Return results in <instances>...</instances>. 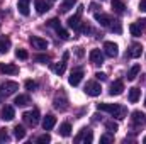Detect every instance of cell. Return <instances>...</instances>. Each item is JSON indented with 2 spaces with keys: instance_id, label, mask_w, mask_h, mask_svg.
Instances as JSON below:
<instances>
[{
  "instance_id": "21",
  "label": "cell",
  "mask_w": 146,
  "mask_h": 144,
  "mask_svg": "<svg viewBox=\"0 0 146 144\" xmlns=\"http://www.w3.org/2000/svg\"><path fill=\"white\" fill-rule=\"evenodd\" d=\"M17 9H19V12L22 15H29V0H19Z\"/></svg>"
},
{
  "instance_id": "33",
  "label": "cell",
  "mask_w": 146,
  "mask_h": 144,
  "mask_svg": "<svg viewBox=\"0 0 146 144\" xmlns=\"http://www.w3.org/2000/svg\"><path fill=\"white\" fill-rule=\"evenodd\" d=\"M15 56H17L19 59H27V56H29V54H27V51H26V49H17V51H15Z\"/></svg>"
},
{
  "instance_id": "9",
  "label": "cell",
  "mask_w": 146,
  "mask_h": 144,
  "mask_svg": "<svg viewBox=\"0 0 146 144\" xmlns=\"http://www.w3.org/2000/svg\"><path fill=\"white\" fill-rule=\"evenodd\" d=\"M95 20L100 26H104V27H109L110 22H112V19H110L107 14H104V12H95Z\"/></svg>"
},
{
  "instance_id": "17",
  "label": "cell",
  "mask_w": 146,
  "mask_h": 144,
  "mask_svg": "<svg viewBox=\"0 0 146 144\" xmlns=\"http://www.w3.org/2000/svg\"><path fill=\"white\" fill-rule=\"evenodd\" d=\"M131 120H133V124H134V126H143V124L146 122L145 114H143V112H139V110H136V112H133Z\"/></svg>"
},
{
  "instance_id": "3",
  "label": "cell",
  "mask_w": 146,
  "mask_h": 144,
  "mask_svg": "<svg viewBox=\"0 0 146 144\" xmlns=\"http://www.w3.org/2000/svg\"><path fill=\"white\" fill-rule=\"evenodd\" d=\"M24 122L26 124H29V126H37V122H39V110L37 108H34V110H31V112H26L24 115Z\"/></svg>"
},
{
  "instance_id": "18",
  "label": "cell",
  "mask_w": 146,
  "mask_h": 144,
  "mask_svg": "<svg viewBox=\"0 0 146 144\" xmlns=\"http://www.w3.org/2000/svg\"><path fill=\"white\" fill-rule=\"evenodd\" d=\"M54 107L58 108V110H66L68 108V100H66V97L63 93H61V100H60V97L54 98Z\"/></svg>"
},
{
  "instance_id": "2",
  "label": "cell",
  "mask_w": 146,
  "mask_h": 144,
  "mask_svg": "<svg viewBox=\"0 0 146 144\" xmlns=\"http://www.w3.org/2000/svg\"><path fill=\"white\" fill-rule=\"evenodd\" d=\"M100 92H102V88H100V85H99L97 81H87V85H85V93H87V95H90V97H99Z\"/></svg>"
},
{
  "instance_id": "30",
  "label": "cell",
  "mask_w": 146,
  "mask_h": 144,
  "mask_svg": "<svg viewBox=\"0 0 146 144\" xmlns=\"http://www.w3.org/2000/svg\"><path fill=\"white\" fill-rule=\"evenodd\" d=\"M129 31H131V34H133L134 37H139L141 34H143V29H141L138 24H131V26H129Z\"/></svg>"
},
{
  "instance_id": "42",
  "label": "cell",
  "mask_w": 146,
  "mask_h": 144,
  "mask_svg": "<svg viewBox=\"0 0 146 144\" xmlns=\"http://www.w3.org/2000/svg\"><path fill=\"white\" fill-rule=\"evenodd\" d=\"M138 26H139V27L145 31V29H146V19H141V20H138Z\"/></svg>"
},
{
  "instance_id": "48",
  "label": "cell",
  "mask_w": 146,
  "mask_h": 144,
  "mask_svg": "<svg viewBox=\"0 0 146 144\" xmlns=\"http://www.w3.org/2000/svg\"><path fill=\"white\" fill-rule=\"evenodd\" d=\"M73 2H75V0H73Z\"/></svg>"
},
{
  "instance_id": "46",
  "label": "cell",
  "mask_w": 146,
  "mask_h": 144,
  "mask_svg": "<svg viewBox=\"0 0 146 144\" xmlns=\"http://www.w3.org/2000/svg\"><path fill=\"white\" fill-rule=\"evenodd\" d=\"M145 105H146V100H145Z\"/></svg>"
},
{
  "instance_id": "15",
  "label": "cell",
  "mask_w": 146,
  "mask_h": 144,
  "mask_svg": "<svg viewBox=\"0 0 146 144\" xmlns=\"http://www.w3.org/2000/svg\"><path fill=\"white\" fill-rule=\"evenodd\" d=\"M14 117H15V110H14V107L5 105V107L2 108V119H3V120H12Z\"/></svg>"
},
{
  "instance_id": "37",
  "label": "cell",
  "mask_w": 146,
  "mask_h": 144,
  "mask_svg": "<svg viewBox=\"0 0 146 144\" xmlns=\"http://www.w3.org/2000/svg\"><path fill=\"white\" fill-rule=\"evenodd\" d=\"M49 141H51V137H49L48 134H42V136L37 137V143L39 144H46V143H49Z\"/></svg>"
},
{
  "instance_id": "22",
  "label": "cell",
  "mask_w": 146,
  "mask_h": 144,
  "mask_svg": "<svg viewBox=\"0 0 146 144\" xmlns=\"http://www.w3.org/2000/svg\"><path fill=\"white\" fill-rule=\"evenodd\" d=\"M29 102H31V100H29V97H27V95H17V97H15V100H14V104H15L17 107H26Z\"/></svg>"
},
{
  "instance_id": "4",
  "label": "cell",
  "mask_w": 146,
  "mask_h": 144,
  "mask_svg": "<svg viewBox=\"0 0 146 144\" xmlns=\"http://www.w3.org/2000/svg\"><path fill=\"white\" fill-rule=\"evenodd\" d=\"M19 90V85L15 83V81H3L2 85H0V92L3 93V95H12V93H15Z\"/></svg>"
},
{
  "instance_id": "45",
  "label": "cell",
  "mask_w": 146,
  "mask_h": 144,
  "mask_svg": "<svg viewBox=\"0 0 146 144\" xmlns=\"http://www.w3.org/2000/svg\"><path fill=\"white\" fill-rule=\"evenodd\" d=\"M143 143H145V144H146V136H145V137H143Z\"/></svg>"
},
{
  "instance_id": "25",
  "label": "cell",
  "mask_w": 146,
  "mask_h": 144,
  "mask_svg": "<svg viewBox=\"0 0 146 144\" xmlns=\"http://www.w3.org/2000/svg\"><path fill=\"white\" fill-rule=\"evenodd\" d=\"M60 134H61L63 137H68V136L72 134V126H70L68 122H63V124L60 126Z\"/></svg>"
},
{
  "instance_id": "47",
  "label": "cell",
  "mask_w": 146,
  "mask_h": 144,
  "mask_svg": "<svg viewBox=\"0 0 146 144\" xmlns=\"http://www.w3.org/2000/svg\"><path fill=\"white\" fill-rule=\"evenodd\" d=\"M53 2H54V0H53Z\"/></svg>"
},
{
  "instance_id": "14",
  "label": "cell",
  "mask_w": 146,
  "mask_h": 144,
  "mask_svg": "<svg viewBox=\"0 0 146 144\" xmlns=\"http://www.w3.org/2000/svg\"><path fill=\"white\" fill-rule=\"evenodd\" d=\"M54 124H56V117L51 115V114L42 119V129H44V131H51V129L54 127Z\"/></svg>"
},
{
  "instance_id": "28",
  "label": "cell",
  "mask_w": 146,
  "mask_h": 144,
  "mask_svg": "<svg viewBox=\"0 0 146 144\" xmlns=\"http://www.w3.org/2000/svg\"><path fill=\"white\" fill-rule=\"evenodd\" d=\"M139 71H141V66H139V65H134V66L129 70V73H127V80H131V81H133V80L139 75Z\"/></svg>"
},
{
  "instance_id": "29",
  "label": "cell",
  "mask_w": 146,
  "mask_h": 144,
  "mask_svg": "<svg viewBox=\"0 0 146 144\" xmlns=\"http://www.w3.org/2000/svg\"><path fill=\"white\" fill-rule=\"evenodd\" d=\"M106 129L109 131L110 134H115V132L119 131V126H117V122H114V120H107V122H106Z\"/></svg>"
},
{
  "instance_id": "40",
  "label": "cell",
  "mask_w": 146,
  "mask_h": 144,
  "mask_svg": "<svg viewBox=\"0 0 146 144\" xmlns=\"http://www.w3.org/2000/svg\"><path fill=\"white\" fill-rule=\"evenodd\" d=\"M95 78H97V80H100V81H106V80H107V75H106V73H95Z\"/></svg>"
},
{
  "instance_id": "7",
  "label": "cell",
  "mask_w": 146,
  "mask_h": 144,
  "mask_svg": "<svg viewBox=\"0 0 146 144\" xmlns=\"http://www.w3.org/2000/svg\"><path fill=\"white\" fill-rule=\"evenodd\" d=\"M119 48H117V44L115 42H110V41H107V42H104V51H106V54L109 56V58H115L117 56V51Z\"/></svg>"
},
{
  "instance_id": "5",
  "label": "cell",
  "mask_w": 146,
  "mask_h": 144,
  "mask_svg": "<svg viewBox=\"0 0 146 144\" xmlns=\"http://www.w3.org/2000/svg\"><path fill=\"white\" fill-rule=\"evenodd\" d=\"M82 12H83V5H78V10H76V14L68 19V27H72L75 31H78L80 29V15H82Z\"/></svg>"
},
{
  "instance_id": "36",
  "label": "cell",
  "mask_w": 146,
  "mask_h": 144,
  "mask_svg": "<svg viewBox=\"0 0 146 144\" xmlns=\"http://www.w3.org/2000/svg\"><path fill=\"white\" fill-rule=\"evenodd\" d=\"M7 141H9L7 129H0V143H7Z\"/></svg>"
},
{
  "instance_id": "35",
  "label": "cell",
  "mask_w": 146,
  "mask_h": 144,
  "mask_svg": "<svg viewBox=\"0 0 146 144\" xmlns=\"http://www.w3.org/2000/svg\"><path fill=\"white\" fill-rule=\"evenodd\" d=\"M26 88H27L29 92H33V90H36L37 88V83L36 81H33V80H27V81H26Z\"/></svg>"
},
{
  "instance_id": "13",
  "label": "cell",
  "mask_w": 146,
  "mask_h": 144,
  "mask_svg": "<svg viewBox=\"0 0 146 144\" xmlns=\"http://www.w3.org/2000/svg\"><path fill=\"white\" fill-rule=\"evenodd\" d=\"M31 44L36 48V49H46L48 48V42H46V39H42V37H37V36H31Z\"/></svg>"
},
{
  "instance_id": "39",
  "label": "cell",
  "mask_w": 146,
  "mask_h": 144,
  "mask_svg": "<svg viewBox=\"0 0 146 144\" xmlns=\"http://www.w3.org/2000/svg\"><path fill=\"white\" fill-rule=\"evenodd\" d=\"M36 61H39V63H48V61H49V56L39 54V56H36Z\"/></svg>"
},
{
  "instance_id": "26",
  "label": "cell",
  "mask_w": 146,
  "mask_h": 144,
  "mask_svg": "<svg viewBox=\"0 0 146 144\" xmlns=\"http://www.w3.org/2000/svg\"><path fill=\"white\" fill-rule=\"evenodd\" d=\"M65 68H66V61H65V59H63L61 63H56V65L51 66V70L56 73V75H63V73H65Z\"/></svg>"
},
{
  "instance_id": "16",
  "label": "cell",
  "mask_w": 146,
  "mask_h": 144,
  "mask_svg": "<svg viewBox=\"0 0 146 144\" xmlns=\"http://www.w3.org/2000/svg\"><path fill=\"white\" fill-rule=\"evenodd\" d=\"M34 5H36V10L37 14H44L51 9V5L46 2V0H34Z\"/></svg>"
},
{
  "instance_id": "32",
  "label": "cell",
  "mask_w": 146,
  "mask_h": 144,
  "mask_svg": "<svg viewBox=\"0 0 146 144\" xmlns=\"http://www.w3.org/2000/svg\"><path fill=\"white\" fill-rule=\"evenodd\" d=\"M72 7H73V0H65V2L60 5V12H63V14H65V12H68Z\"/></svg>"
},
{
  "instance_id": "23",
  "label": "cell",
  "mask_w": 146,
  "mask_h": 144,
  "mask_svg": "<svg viewBox=\"0 0 146 144\" xmlns=\"http://www.w3.org/2000/svg\"><path fill=\"white\" fill-rule=\"evenodd\" d=\"M9 49H10V39L9 37H2L0 39V54L9 53Z\"/></svg>"
},
{
  "instance_id": "11",
  "label": "cell",
  "mask_w": 146,
  "mask_h": 144,
  "mask_svg": "<svg viewBox=\"0 0 146 144\" xmlns=\"http://www.w3.org/2000/svg\"><path fill=\"white\" fill-rule=\"evenodd\" d=\"M82 78H83V71H82V70H75V71L70 73L68 83H70V85H73V87H76V85L82 81Z\"/></svg>"
},
{
  "instance_id": "31",
  "label": "cell",
  "mask_w": 146,
  "mask_h": 144,
  "mask_svg": "<svg viewBox=\"0 0 146 144\" xmlns=\"http://www.w3.org/2000/svg\"><path fill=\"white\" fill-rule=\"evenodd\" d=\"M109 29L112 32H115V34H121L122 32V27H121V24H119V20H112L109 26Z\"/></svg>"
},
{
  "instance_id": "8",
  "label": "cell",
  "mask_w": 146,
  "mask_h": 144,
  "mask_svg": "<svg viewBox=\"0 0 146 144\" xmlns=\"http://www.w3.org/2000/svg\"><path fill=\"white\" fill-rule=\"evenodd\" d=\"M124 92V83L121 81V80H115L112 85H110V90H109V93L112 95V97H117V95H121Z\"/></svg>"
},
{
  "instance_id": "38",
  "label": "cell",
  "mask_w": 146,
  "mask_h": 144,
  "mask_svg": "<svg viewBox=\"0 0 146 144\" xmlns=\"http://www.w3.org/2000/svg\"><path fill=\"white\" fill-rule=\"evenodd\" d=\"M48 26H51V27H54V29L61 27V24H60V20H58V19H51V20L48 22Z\"/></svg>"
},
{
  "instance_id": "27",
  "label": "cell",
  "mask_w": 146,
  "mask_h": 144,
  "mask_svg": "<svg viewBox=\"0 0 146 144\" xmlns=\"http://www.w3.org/2000/svg\"><path fill=\"white\" fill-rule=\"evenodd\" d=\"M14 136H15V139H24L26 137V129L22 126H15L14 127Z\"/></svg>"
},
{
  "instance_id": "1",
  "label": "cell",
  "mask_w": 146,
  "mask_h": 144,
  "mask_svg": "<svg viewBox=\"0 0 146 144\" xmlns=\"http://www.w3.org/2000/svg\"><path fill=\"white\" fill-rule=\"evenodd\" d=\"M94 141V134H92V131L90 129H82L80 131V134L75 137V143H78V144H90Z\"/></svg>"
},
{
  "instance_id": "6",
  "label": "cell",
  "mask_w": 146,
  "mask_h": 144,
  "mask_svg": "<svg viewBox=\"0 0 146 144\" xmlns=\"http://www.w3.org/2000/svg\"><path fill=\"white\" fill-rule=\"evenodd\" d=\"M88 58H90L92 65H102L104 63V53L100 49H92L90 54H88Z\"/></svg>"
},
{
  "instance_id": "20",
  "label": "cell",
  "mask_w": 146,
  "mask_h": 144,
  "mask_svg": "<svg viewBox=\"0 0 146 144\" xmlns=\"http://www.w3.org/2000/svg\"><path fill=\"white\" fill-rule=\"evenodd\" d=\"M112 9H114V12H115V14L122 15V14H124V10H126V5H124V2H122V0H112Z\"/></svg>"
},
{
  "instance_id": "41",
  "label": "cell",
  "mask_w": 146,
  "mask_h": 144,
  "mask_svg": "<svg viewBox=\"0 0 146 144\" xmlns=\"http://www.w3.org/2000/svg\"><path fill=\"white\" fill-rule=\"evenodd\" d=\"M110 141H112V137H110V136H107V134H106V136H102V137H100V143H110Z\"/></svg>"
},
{
  "instance_id": "44",
  "label": "cell",
  "mask_w": 146,
  "mask_h": 144,
  "mask_svg": "<svg viewBox=\"0 0 146 144\" xmlns=\"http://www.w3.org/2000/svg\"><path fill=\"white\" fill-rule=\"evenodd\" d=\"M76 54H78V56H83V51H82V48H76Z\"/></svg>"
},
{
  "instance_id": "10",
  "label": "cell",
  "mask_w": 146,
  "mask_h": 144,
  "mask_svg": "<svg viewBox=\"0 0 146 144\" xmlns=\"http://www.w3.org/2000/svg\"><path fill=\"white\" fill-rule=\"evenodd\" d=\"M110 115H112V117H115L117 120H122V119H126V117H127V108L124 107V105H115L114 112H112Z\"/></svg>"
},
{
  "instance_id": "24",
  "label": "cell",
  "mask_w": 146,
  "mask_h": 144,
  "mask_svg": "<svg viewBox=\"0 0 146 144\" xmlns=\"http://www.w3.org/2000/svg\"><path fill=\"white\" fill-rule=\"evenodd\" d=\"M139 95H141V90H139V88H136V87L131 88V90H129V102H133V104L138 102V100H139Z\"/></svg>"
},
{
  "instance_id": "12",
  "label": "cell",
  "mask_w": 146,
  "mask_h": 144,
  "mask_svg": "<svg viewBox=\"0 0 146 144\" xmlns=\"http://www.w3.org/2000/svg\"><path fill=\"white\" fill-rule=\"evenodd\" d=\"M141 53H143V46L138 44V42H134V44H131V48H129V51H127V56H129V58H139Z\"/></svg>"
},
{
  "instance_id": "43",
  "label": "cell",
  "mask_w": 146,
  "mask_h": 144,
  "mask_svg": "<svg viewBox=\"0 0 146 144\" xmlns=\"http://www.w3.org/2000/svg\"><path fill=\"white\" fill-rule=\"evenodd\" d=\"M139 10L146 12V0H141V2H139Z\"/></svg>"
},
{
  "instance_id": "34",
  "label": "cell",
  "mask_w": 146,
  "mask_h": 144,
  "mask_svg": "<svg viewBox=\"0 0 146 144\" xmlns=\"http://www.w3.org/2000/svg\"><path fill=\"white\" fill-rule=\"evenodd\" d=\"M56 34L61 37V39H68V37H70V34H68L63 27H58V29H56Z\"/></svg>"
},
{
  "instance_id": "19",
  "label": "cell",
  "mask_w": 146,
  "mask_h": 144,
  "mask_svg": "<svg viewBox=\"0 0 146 144\" xmlns=\"http://www.w3.org/2000/svg\"><path fill=\"white\" fill-rule=\"evenodd\" d=\"M0 70H2V73H5V75H15V73H19V68L15 65H10V63L2 65Z\"/></svg>"
}]
</instances>
